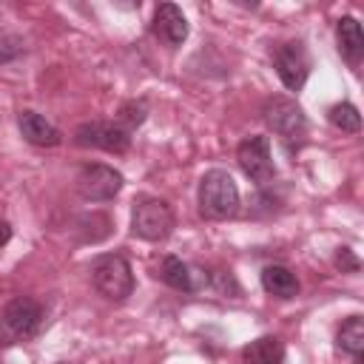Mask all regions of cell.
Here are the masks:
<instances>
[{
    "label": "cell",
    "mask_w": 364,
    "mask_h": 364,
    "mask_svg": "<svg viewBox=\"0 0 364 364\" xmlns=\"http://www.w3.org/2000/svg\"><path fill=\"white\" fill-rule=\"evenodd\" d=\"M236 210H239V188L233 176L219 168L208 171L199 182V213L205 219L222 222L236 216Z\"/></svg>",
    "instance_id": "1"
},
{
    "label": "cell",
    "mask_w": 364,
    "mask_h": 364,
    "mask_svg": "<svg viewBox=\"0 0 364 364\" xmlns=\"http://www.w3.org/2000/svg\"><path fill=\"white\" fill-rule=\"evenodd\" d=\"M176 225L173 208L159 196H139L131 210V233L145 242H162Z\"/></svg>",
    "instance_id": "2"
},
{
    "label": "cell",
    "mask_w": 364,
    "mask_h": 364,
    "mask_svg": "<svg viewBox=\"0 0 364 364\" xmlns=\"http://www.w3.org/2000/svg\"><path fill=\"white\" fill-rule=\"evenodd\" d=\"M40 324H43L40 301H34L28 296H17L0 313V341L3 344H14V341L34 338L40 333Z\"/></svg>",
    "instance_id": "3"
},
{
    "label": "cell",
    "mask_w": 364,
    "mask_h": 364,
    "mask_svg": "<svg viewBox=\"0 0 364 364\" xmlns=\"http://www.w3.org/2000/svg\"><path fill=\"white\" fill-rule=\"evenodd\" d=\"M91 282L111 301H122V299H128L134 293L131 264L117 253H105L91 264Z\"/></svg>",
    "instance_id": "4"
},
{
    "label": "cell",
    "mask_w": 364,
    "mask_h": 364,
    "mask_svg": "<svg viewBox=\"0 0 364 364\" xmlns=\"http://www.w3.org/2000/svg\"><path fill=\"white\" fill-rule=\"evenodd\" d=\"M262 117L267 122V128L282 136L284 142H301L307 134V117L301 111V105L290 97H270L262 108Z\"/></svg>",
    "instance_id": "5"
},
{
    "label": "cell",
    "mask_w": 364,
    "mask_h": 364,
    "mask_svg": "<svg viewBox=\"0 0 364 364\" xmlns=\"http://www.w3.org/2000/svg\"><path fill=\"white\" fill-rule=\"evenodd\" d=\"M236 159H239V168L245 171V176H250L256 185L273 182L276 165H273V156H270V139L267 136L256 134V136L242 139L239 148H236Z\"/></svg>",
    "instance_id": "6"
},
{
    "label": "cell",
    "mask_w": 364,
    "mask_h": 364,
    "mask_svg": "<svg viewBox=\"0 0 364 364\" xmlns=\"http://www.w3.org/2000/svg\"><path fill=\"white\" fill-rule=\"evenodd\" d=\"M74 142L80 148H102L111 154H125L131 145V131L119 122H82L74 131Z\"/></svg>",
    "instance_id": "7"
},
{
    "label": "cell",
    "mask_w": 364,
    "mask_h": 364,
    "mask_svg": "<svg viewBox=\"0 0 364 364\" xmlns=\"http://www.w3.org/2000/svg\"><path fill=\"white\" fill-rule=\"evenodd\" d=\"M77 191L85 202H108L122 191V173L108 165H85L77 173Z\"/></svg>",
    "instance_id": "8"
},
{
    "label": "cell",
    "mask_w": 364,
    "mask_h": 364,
    "mask_svg": "<svg viewBox=\"0 0 364 364\" xmlns=\"http://www.w3.org/2000/svg\"><path fill=\"white\" fill-rule=\"evenodd\" d=\"M276 74L287 91H301L310 77V57L301 43H282L273 54Z\"/></svg>",
    "instance_id": "9"
},
{
    "label": "cell",
    "mask_w": 364,
    "mask_h": 364,
    "mask_svg": "<svg viewBox=\"0 0 364 364\" xmlns=\"http://www.w3.org/2000/svg\"><path fill=\"white\" fill-rule=\"evenodd\" d=\"M154 34L171 48L182 46L185 37H188V20H185L182 9L173 6V3H162L154 14Z\"/></svg>",
    "instance_id": "10"
},
{
    "label": "cell",
    "mask_w": 364,
    "mask_h": 364,
    "mask_svg": "<svg viewBox=\"0 0 364 364\" xmlns=\"http://www.w3.org/2000/svg\"><path fill=\"white\" fill-rule=\"evenodd\" d=\"M17 125H20L23 139L31 142V145H40V148H54V145H60V139H63V134H60L46 117H40V114H34V111H20Z\"/></svg>",
    "instance_id": "11"
},
{
    "label": "cell",
    "mask_w": 364,
    "mask_h": 364,
    "mask_svg": "<svg viewBox=\"0 0 364 364\" xmlns=\"http://www.w3.org/2000/svg\"><path fill=\"white\" fill-rule=\"evenodd\" d=\"M336 40H338V51L350 65H358L361 54H364V34L355 17H341L336 26Z\"/></svg>",
    "instance_id": "12"
},
{
    "label": "cell",
    "mask_w": 364,
    "mask_h": 364,
    "mask_svg": "<svg viewBox=\"0 0 364 364\" xmlns=\"http://www.w3.org/2000/svg\"><path fill=\"white\" fill-rule=\"evenodd\" d=\"M262 287L276 299H293L299 293V279L284 264H267L262 270Z\"/></svg>",
    "instance_id": "13"
},
{
    "label": "cell",
    "mask_w": 364,
    "mask_h": 364,
    "mask_svg": "<svg viewBox=\"0 0 364 364\" xmlns=\"http://www.w3.org/2000/svg\"><path fill=\"white\" fill-rule=\"evenodd\" d=\"M242 358H245V364H282L284 344L276 336H262L242 350Z\"/></svg>",
    "instance_id": "14"
},
{
    "label": "cell",
    "mask_w": 364,
    "mask_h": 364,
    "mask_svg": "<svg viewBox=\"0 0 364 364\" xmlns=\"http://www.w3.org/2000/svg\"><path fill=\"white\" fill-rule=\"evenodd\" d=\"M193 267H188L182 259L176 256H165L162 259V267H159V279L173 287V290H182V293H193L196 290V282H193Z\"/></svg>",
    "instance_id": "15"
},
{
    "label": "cell",
    "mask_w": 364,
    "mask_h": 364,
    "mask_svg": "<svg viewBox=\"0 0 364 364\" xmlns=\"http://www.w3.org/2000/svg\"><path fill=\"white\" fill-rule=\"evenodd\" d=\"M336 341L344 353H350L353 358H361V353H364V321H361V316H350L341 324Z\"/></svg>",
    "instance_id": "16"
},
{
    "label": "cell",
    "mask_w": 364,
    "mask_h": 364,
    "mask_svg": "<svg viewBox=\"0 0 364 364\" xmlns=\"http://www.w3.org/2000/svg\"><path fill=\"white\" fill-rule=\"evenodd\" d=\"M327 119L333 128L344 131V134H355L361 128V114L353 102H336L330 111H327Z\"/></svg>",
    "instance_id": "17"
},
{
    "label": "cell",
    "mask_w": 364,
    "mask_h": 364,
    "mask_svg": "<svg viewBox=\"0 0 364 364\" xmlns=\"http://www.w3.org/2000/svg\"><path fill=\"white\" fill-rule=\"evenodd\" d=\"M119 119L125 122V131L136 128L142 119H145V102H125L119 108Z\"/></svg>",
    "instance_id": "18"
},
{
    "label": "cell",
    "mask_w": 364,
    "mask_h": 364,
    "mask_svg": "<svg viewBox=\"0 0 364 364\" xmlns=\"http://www.w3.org/2000/svg\"><path fill=\"white\" fill-rule=\"evenodd\" d=\"M20 51H23V40H17V37H3L0 40V63L14 60Z\"/></svg>",
    "instance_id": "19"
},
{
    "label": "cell",
    "mask_w": 364,
    "mask_h": 364,
    "mask_svg": "<svg viewBox=\"0 0 364 364\" xmlns=\"http://www.w3.org/2000/svg\"><path fill=\"white\" fill-rule=\"evenodd\" d=\"M336 264H338L341 270H358V259L353 256L350 247H338V253H336Z\"/></svg>",
    "instance_id": "20"
},
{
    "label": "cell",
    "mask_w": 364,
    "mask_h": 364,
    "mask_svg": "<svg viewBox=\"0 0 364 364\" xmlns=\"http://www.w3.org/2000/svg\"><path fill=\"white\" fill-rule=\"evenodd\" d=\"M9 239H11V225L9 222H0V250L9 245Z\"/></svg>",
    "instance_id": "21"
}]
</instances>
